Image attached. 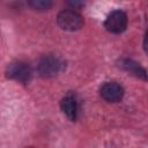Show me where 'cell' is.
<instances>
[{
	"instance_id": "6da1fadb",
	"label": "cell",
	"mask_w": 148,
	"mask_h": 148,
	"mask_svg": "<svg viewBox=\"0 0 148 148\" xmlns=\"http://www.w3.org/2000/svg\"><path fill=\"white\" fill-rule=\"evenodd\" d=\"M64 67L62 60L53 54H47L40 58L37 65L38 73L42 77H53L58 75Z\"/></svg>"
},
{
	"instance_id": "7a4b0ae2",
	"label": "cell",
	"mask_w": 148,
	"mask_h": 148,
	"mask_svg": "<svg viewBox=\"0 0 148 148\" xmlns=\"http://www.w3.org/2000/svg\"><path fill=\"white\" fill-rule=\"evenodd\" d=\"M57 22L61 29L75 31L83 25V17L74 9H65L58 14Z\"/></svg>"
},
{
	"instance_id": "3957f363",
	"label": "cell",
	"mask_w": 148,
	"mask_h": 148,
	"mask_svg": "<svg viewBox=\"0 0 148 148\" xmlns=\"http://www.w3.org/2000/svg\"><path fill=\"white\" fill-rule=\"evenodd\" d=\"M31 68L30 66L24 61H14L8 65L6 69V75L9 79H13L18 82H28L31 77Z\"/></svg>"
},
{
	"instance_id": "277c9868",
	"label": "cell",
	"mask_w": 148,
	"mask_h": 148,
	"mask_svg": "<svg viewBox=\"0 0 148 148\" xmlns=\"http://www.w3.org/2000/svg\"><path fill=\"white\" fill-rule=\"evenodd\" d=\"M104 25L108 31L112 34H120L127 27V15L123 10H113L106 17Z\"/></svg>"
},
{
	"instance_id": "5b68a950",
	"label": "cell",
	"mask_w": 148,
	"mask_h": 148,
	"mask_svg": "<svg viewBox=\"0 0 148 148\" xmlns=\"http://www.w3.org/2000/svg\"><path fill=\"white\" fill-rule=\"evenodd\" d=\"M101 96L110 103H116L121 101L124 96V89L123 87L117 82H106L101 87Z\"/></svg>"
},
{
	"instance_id": "8992f818",
	"label": "cell",
	"mask_w": 148,
	"mask_h": 148,
	"mask_svg": "<svg viewBox=\"0 0 148 148\" xmlns=\"http://www.w3.org/2000/svg\"><path fill=\"white\" fill-rule=\"evenodd\" d=\"M127 73H130L131 75L138 77V79H142L146 80L147 74H146V69L140 66V64H138L136 61L132 60V59H124L121 60V65H120Z\"/></svg>"
},
{
	"instance_id": "52a82bcc",
	"label": "cell",
	"mask_w": 148,
	"mask_h": 148,
	"mask_svg": "<svg viewBox=\"0 0 148 148\" xmlns=\"http://www.w3.org/2000/svg\"><path fill=\"white\" fill-rule=\"evenodd\" d=\"M62 112L69 120H75L77 116V102L73 96H66L60 102Z\"/></svg>"
},
{
	"instance_id": "ba28073f",
	"label": "cell",
	"mask_w": 148,
	"mask_h": 148,
	"mask_svg": "<svg viewBox=\"0 0 148 148\" xmlns=\"http://www.w3.org/2000/svg\"><path fill=\"white\" fill-rule=\"evenodd\" d=\"M29 6L38 12H44V10H49L52 5H53V0H28Z\"/></svg>"
},
{
	"instance_id": "9c48e42d",
	"label": "cell",
	"mask_w": 148,
	"mask_h": 148,
	"mask_svg": "<svg viewBox=\"0 0 148 148\" xmlns=\"http://www.w3.org/2000/svg\"><path fill=\"white\" fill-rule=\"evenodd\" d=\"M68 3L72 8H79L82 5V0H68Z\"/></svg>"
}]
</instances>
